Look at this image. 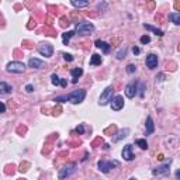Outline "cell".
<instances>
[{
	"label": "cell",
	"instance_id": "obj_28",
	"mask_svg": "<svg viewBox=\"0 0 180 180\" xmlns=\"http://www.w3.org/2000/svg\"><path fill=\"white\" fill-rule=\"evenodd\" d=\"M64 59L68 61V62H72V61H73V57H72L70 53H64Z\"/></svg>",
	"mask_w": 180,
	"mask_h": 180
},
{
	"label": "cell",
	"instance_id": "obj_30",
	"mask_svg": "<svg viewBox=\"0 0 180 180\" xmlns=\"http://www.w3.org/2000/svg\"><path fill=\"white\" fill-rule=\"evenodd\" d=\"M27 167H28V163H21L20 165V172H25Z\"/></svg>",
	"mask_w": 180,
	"mask_h": 180
},
{
	"label": "cell",
	"instance_id": "obj_15",
	"mask_svg": "<svg viewBox=\"0 0 180 180\" xmlns=\"http://www.w3.org/2000/svg\"><path fill=\"white\" fill-rule=\"evenodd\" d=\"M11 92H13V87H11L10 84L4 83V82L0 83V96H3V94H10Z\"/></svg>",
	"mask_w": 180,
	"mask_h": 180
},
{
	"label": "cell",
	"instance_id": "obj_32",
	"mask_svg": "<svg viewBox=\"0 0 180 180\" xmlns=\"http://www.w3.org/2000/svg\"><path fill=\"white\" fill-rule=\"evenodd\" d=\"M25 90H27V92H28V93H31V92H33V90H34L33 84H27V86H25Z\"/></svg>",
	"mask_w": 180,
	"mask_h": 180
},
{
	"label": "cell",
	"instance_id": "obj_13",
	"mask_svg": "<svg viewBox=\"0 0 180 180\" xmlns=\"http://www.w3.org/2000/svg\"><path fill=\"white\" fill-rule=\"evenodd\" d=\"M28 66L33 68V69H40V68L44 66V62L41 59H37V58H31L28 61Z\"/></svg>",
	"mask_w": 180,
	"mask_h": 180
},
{
	"label": "cell",
	"instance_id": "obj_10",
	"mask_svg": "<svg viewBox=\"0 0 180 180\" xmlns=\"http://www.w3.org/2000/svg\"><path fill=\"white\" fill-rule=\"evenodd\" d=\"M158 57L155 55V53H149L147 57V66L149 68V69H155V68L158 66Z\"/></svg>",
	"mask_w": 180,
	"mask_h": 180
},
{
	"label": "cell",
	"instance_id": "obj_17",
	"mask_svg": "<svg viewBox=\"0 0 180 180\" xmlns=\"http://www.w3.org/2000/svg\"><path fill=\"white\" fill-rule=\"evenodd\" d=\"M155 131V125H154V121H152V117H148L147 118V134L151 135V134H154Z\"/></svg>",
	"mask_w": 180,
	"mask_h": 180
},
{
	"label": "cell",
	"instance_id": "obj_2",
	"mask_svg": "<svg viewBox=\"0 0 180 180\" xmlns=\"http://www.w3.org/2000/svg\"><path fill=\"white\" fill-rule=\"evenodd\" d=\"M93 31H94V25L92 23H87V21L79 23L76 25V33L79 35H90Z\"/></svg>",
	"mask_w": 180,
	"mask_h": 180
},
{
	"label": "cell",
	"instance_id": "obj_22",
	"mask_svg": "<svg viewBox=\"0 0 180 180\" xmlns=\"http://www.w3.org/2000/svg\"><path fill=\"white\" fill-rule=\"evenodd\" d=\"M169 18L173 21L176 25H179V24H180V13H170L169 14Z\"/></svg>",
	"mask_w": 180,
	"mask_h": 180
},
{
	"label": "cell",
	"instance_id": "obj_36",
	"mask_svg": "<svg viewBox=\"0 0 180 180\" xmlns=\"http://www.w3.org/2000/svg\"><path fill=\"white\" fill-rule=\"evenodd\" d=\"M130 180H137V179H135V177H131V179Z\"/></svg>",
	"mask_w": 180,
	"mask_h": 180
},
{
	"label": "cell",
	"instance_id": "obj_4",
	"mask_svg": "<svg viewBox=\"0 0 180 180\" xmlns=\"http://www.w3.org/2000/svg\"><path fill=\"white\" fill-rule=\"evenodd\" d=\"M75 170H76V163H69V165L64 166L62 169L59 170L58 177H59V180H65L66 177H69L72 173H75Z\"/></svg>",
	"mask_w": 180,
	"mask_h": 180
},
{
	"label": "cell",
	"instance_id": "obj_19",
	"mask_svg": "<svg viewBox=\"0 0 180 180\" xmlns=\"http://www.w3.org/2000/svg\"><path fill=\"white\" fill-rule=\"evenodd\" d=\"M128 134H130V130H128V128H125V130H121L120 132L117 134V137L113 138V141H114V142H117V141H120V139H123V138H125Z\"/></svg>",
	"mask_w": 180,
	"mask_h": 180
},
{
	"label": "cell",
	"instance_id": "obj_6",
	"mask_svg": "<svg viewBox=\"0 0 180 180\" xmlns=\"http://www.w3.org/2000/svg\"><path fill=\"white\" fill-rule=\"evenodd\" d=\"M97 166H99L100 172H103V173H108V172H110V169H113V167H117V166H118V162H117V160H113V162H106V160H100V162L97 163Z\"/></svg>",
	"mask_w": 180,
	"mask_h": 180
},
{
	"label": "cell",
	"instance_id": "obj_20",
	"mask_svg": "<svg viewBox=\"0 0 180 180\" xmlns=\"http://www.w3.org/2000/svg\"><path fill=\"white\" fill-rule=\"evenodd\" d=\"M143 27H145L147 30H149V31H152V33H155L156 35H159V37H162V35H163V31L159 30V28H155V27L149 25V24H143Z\"/></svg>",
	"mask_w": 180,
	"mask_h": 180
},
{
	"label": "cell",
	"instance_id": "obj_24",
	"mask_svg": "<svg viewBox=\"0 0 180 180\" xmlns=\"http://www.w3.org/2000/svg\"><path fill=\"white\" fill-rule=\"evenodd\" d=\"M72 4H73L75 7H87L89 6V2H77V0H73V2H72Z\"/></svg>",
	"mask_w": 180,
	"mask_h": 180
},
{
	"label": "cell",
	"instance_id": "obj_21",
	"mask_svg": "<svg viewBox=\"0 0 180 180\" xmlns=\"http://www.w3.org/2000/svg\"><path fill=\"white\" fill-rule=\"evenodd\" d=\"M75 35V31H68V33L62 34V41H64L65 45H68V42H69V40Z\"/></svg>",
	"mask_w": 180,
	"mask_h": 180
},
{
	"label": "cell",
	"instance_id": "obj_27",
	"mask_svg": "<svg viewBox=\"0 0 180 180\" xmlns=\"http://www.w3.org/2000/svg\"><path fill=\"white\" fill-rule=\"evenodd\" d=\"M125 52H127V49H125V48H123V49H121L120 52L117 53V58H118V59H123L124 55H125Z\"/></svg>",
	"mask_w": 180,
	"mask_h": 180
},
{
	"label": "cell",
	"instance_id": "obj_1",
	"mask_svg": "<svg viewBox=\"0 0 180 180\" xmlns=\"http://www.w3.org/2000/svg\"><path fill=\"white\" fill-rule=\"evenodd\" d=\"M66 101H70L72 104H79L84 100V97H86V90L83 89H79V90H73L72 93L66 94Z\"/></svg>",
	"mask_w": 180,
	"mask_h": 180
},
{
	"label": "cell",
	"instance_id": "obj_29",
	"mask_svg": "<svg viewBox=\"0 0 180 180\" xmlns=\"http://www.w3.org/2000/svg\"><path fill=\"white\" fill-rule=\"evenodd\" d=\"M149 41H151L149 35H143V37H141V42H142V44H148Z\"/></svg>",
	"mask_w": 180,
	"mask_h": 180
},
{
	"label": "cell",
	"instance_id": "obj_23",
	"mask_svg": "<svg viewBox=\"0 0 180 180\" xmlns=\"http://www.w3.org/2000/svg\"><path fill=\"white\" fill-rule=\"evenodd\" d=\"M135 143H137L141 149H148V143H147V141L145 139H137L135 141Z\"/></svg>",
	"mask_w": 180,
	"mask_h": 180
},
{
	"label": "cell",
	"instance_id": "obj_9",
	"mask_svg": "<svg viewBox=\"0 0 180 180\" xmlns=\"http://www.w3.org/2000/svg\"><path fill=\"white\" fill-rule=\"evenodd\" d=\"M124 107V99L123 96H115L113 99V103H111V108H113L114 111H118L121 110Z\"/></svg>",
	"mask_w": 180,
	"mask_h": 180
},
{
	"label": "cell",
	"instance_id": "obj_5",
	"mask_svg": "<svg viewBox=\"0 0 180 180\" xmlns=\"http://www.w3.org/2000/svg\"><path fill=\"white\" fill-rule=\"evenodd\" d=\"M113 92H114L113 86L106 87V89L103 90L101 96H100V101H99V104H100V106H106L108 101H111V99H113Z\"/></svg>",
	"mask_w": 180,
	"mask_h": 180
},
{
	"label": "cell",
	"instance_id": "obj_26",
	"mask_svg": "<svg viewBox=\"0 0 180 180\" xmlns=\"http://www.w3.org/2000/svg\"><path fill=\"white\" fill-rule=\"evenodd\" d=\"M135 69H137V68H135V65H134V64H130L127 66V72H128V73H134V72H135Z\"/></svg>",
	"mask_w": 180,
	"mask_h": 180
},
{
	"label": "cell",
	"instance_id": "obj_7",
	"mask_svg": "<svg viewBox=\"0 0 180 180\" xmlns=\"http://www.w3.org/2000/svg\"><path fill=\"white\" fill-rule=\"evenodd\" d=\"M38 52L42 55V57L45 58H49L52 57V53H53V47L51 45V44H40V47H38Z\"/></svg>",
	"mask_w": 180,
	"mask_h": 180
},
{
	"label": "cell",
	"instance_id": "obj_34",
	"mask_svg": "<svg viewBox=\"0 0 180 180\" xmlns=\"http://www.w3.org/2000/svg\"><path fill=\"white\" fill-rule=\"evenodd\" d=\"M132 52H134V53H135V55H138V53H139V52H141V51H139V48H137V47H134V48H132Z\"/></svg>",
	"mask_w": 180,
	"mask_h": 180
},
{
	"label": "cell",
	"instance_id": "obj_33",
	"mask_svg": "<svg viewBox=\"0 0 180 180\" xmlns=\"http://www.w3.org/2000/svg\"><path fill=\"white\" fill-rule=\"evenodd\" d=\"M4 111H6V106H4V103L0 101V113H4Z\"/></svg>",
	"mask_w": 180,
	"mask_h": 180
},
{
	"label": "cell",
	"instance_id": "obj_11",
	"mask_svg": "<svg viewBox=\"0 0 180 180\" xmlns=\"http://www.w3.org/2000/svg\"><path fill=\"white\" fill-rule=\"evenodd\" d=\"M137 84L135 83H130L127 84V87H125V96L128 97V99H132L135 94H137Z\"/></svg>",
	"mask_w": 180,
	"mask_h": 180
},
{
	"label": "cell",
	"instance_id": "obj_18",
	"mask_svg": "<svg viewBox=\"0 0 180 180\" xmlns=\"http://www.w3.org/2000/svg\"><path fill=\"white\" fill-rule=\"evenodd\" d=\"M96 47L97 48H101V49L104 51V52H110V45L107 42H104V41H101V40H97L96 41Z\"/></svg>",
	"mask_w": 180,
	"mask_h": 180
},
{
	"label": "cell",
	"instance_id": "obj_14",
	"mask_svg": "<svg viewBox=\"0 0 180 180\" xmlns=\"http://www.w3.org/2000/svg\"><path fill=\"white\" fill-rule=\"evenodd\" d=\"M169 166H170V160L167 162V163L162 165V166L156 167V169H154V174H165L169 172Z\"/></svg>",
	"mask_w": 180,
	"mask_h": 180
},
{
	"label": "cell",
	"instance_id": "obj_25",
	"mask_svg": "<svg viewBox=\"0 0 180 180\" xmlns=\"http://www.w3.org/2000/svg\"><path fill=\"white\" fill-rule=\"evenodd\" d=\"M51 82H52V84H55V86H59L61 84V77H58L57 75L53 73L52 76H51Z\"/></svg>",
	"mask_w": 180,
	"mask_h": 180
},
{
	"label": "cell",
	"instance_id": "obj_35",
	"mask_svg": "<svg viewBox=\"0 0 180 180\" xmlns=\"http://www.w3.org/2000/svg\"><path fill=\"white\" fill-rule=\"evenodd\" d=\"M61 86H62V87H66V80H65V79H61Z\"/></svg>",
	"mask_w": 180,
	"mask_h": 180
},
{
	"label": "cell",
	"instance_id": "obj_3",
	"mask_svg": "<svg viewBox=\"0 0 180 180\" xmlns=\"http://www.w3.org/2000/svg\"><path fill=\"white\" fill-rule=\"evenodd\" d=\"M7 72H11V73H23L25 70V65L23 62H18V61H13L7 65Z\"/></svg>",
	"mask_w": 180,
	"mask_h": 180
},
{
	"label": "cell",
	"instance_id": "obj_12",
	"mask_svg": "<svg viewBox=\"0 0 180 180\" xmlns=\"http://www.w3.org/2000/svg\"><path fill=\"white\" fill-rule=\"evenodd\" d=\"M70 75H72V83H77L79 77L83 75V69L82 68H73L70 70Z\"/></svg>",
	"mask_w": 180,
	"mask_h": 180
},
{
	"label": "cell",
	"instance_id": "obj_16",
	"mask_svg": "<svg viewBox=\"0 0 180 180\" xmlns=\"http://www.w3.org/2000/svg\"><path fill=\"white\" fill-rule=\"evenodd\" d=\"M90 65H92V66H99V65H101V57L99 53H93V55H92V58H90Z\"/></svg>",
	"mask_w": 180,
	"mask_h": 180
},
{
	"label": "cell",
	"instance_id": "obj_8",
	"mask_svg": "<svg viewBox=\"0 0 180 180\" xmlns=\"http://www.w3.org/2000/svg\"><path fill=\"white\" fill-rule=\"evenodd\" d=\"M123 158L125 160H132L134 158H135V155H134V152H132V145H131V143H127V145L124 147V149H123Z\"/></svg>",
	"mask_w": 180,
	"mask_h": 180
},
{
	"label": "cell",
	"instance_id": "obj_31",
	"mask_svg": "<svg viewBox=\"0 0 180 180\" xmlns=\"http://www.w3.org/2000/svg\"><path fill=\"white\" fill-rule=\"evenodd\" d=\"M76 132H77V134H83V132H84V128H83V125H79V127L76 128Z\"/></svg>",
	"mask_w": 180,
	"mask_h": 180
}]
</instances>
